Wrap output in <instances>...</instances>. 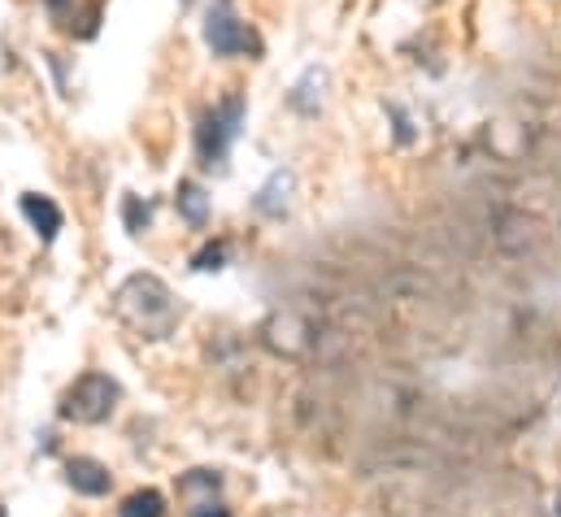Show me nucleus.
Here are the masks:
<instances>
[{"mask_svg": "<svg viewBox=\"0 0 561 517\" xmlns=\"http://www.w3.org/2000/svg\"><path fill=\"white\" fill-rule=\"evenodd\" d=\"M114 318L136 335V340H170L179 326V300L157 274H131L114 291Z\"/></svg>", "mask_w": 561, "mask_h": 517, "instance_id": "f257e3e1", "label": "nucleus"}, {"mask_svg": "<svg viewBox=\"0 0 561 517\" xmlns=\"http://www.w3.org/2000/svg\"><path fill=\"white\" fill-rule=\"evenodd\" d=\"M322 88H327V74H322V70H309V74L296 83V92H291V110L318 114V110H322Z\"/></svg>", "mask_w": 561, "mask_h": 517, "instance_id": "9b49d317", "label": "nucleus"}, {"mask_svg": "<svg viewBox=\"0 0 561 517\" xmlns=\"http://www.w3.org/2000/svg\"><path fill=\"white\" fill-rule=\"evenodd\" d=\"M144 227H148V205L127 196V231H144Z\"/></svg>", "mask_w": 561, "mask_h": 517, "instance_id": "4468645a", "label": "nucleus"}, {"mask_svg": "<svg viewBox=\"0 0 561 517\" xmlns=\"http://www.w3.org/2000/svg\"><path fill=\"white\" fill-rule=\"evenodd\" d=\"M240 123H244V101H240V96H227L218 110H209V114L201 118L196 148H201V161H205V165H222V161H227V148L236 143Z\"/></svg>", "mask_w": 561, "mask_h": 517, "instance_id": "39448f33", "label": "nucleus"}, {"mask_svg": "<svg viewBox=\"0 0 561 517\" xmlns=\"http://www.w3.org/2000/svg\"><path fill=\"white\" fill-rule=\"evenodd\" d=\"M291 174L287 170H275L271 174V183L257 192V214H266V218H283L287 214V205H291Z\"/></svg>", "mask_w": 561, "mask_h": 517, "instance_id": "9d476101", "label": "nucleus"}, {"mask_svg": "<svg viewBox=\"0 0 561 517\" xmlns=\"http://www.w3.org/2000/svg\"><path fill=\"white\" fill-rule=\"evenodd\" d=\"M118 517H165V496L152 492V487H148V492H136V496L123 501Z\"/></svg>", "mask_w": 561, "mask_h": 517, "instance_id": "f8f14e48", "label": "nucleus"}, {"mask_svg": "<svg viewBox=\"0 0 561 517\" xmlns=\"http://www.w3.org/2000/svg\"><path fill=\"white\" fill-rule=\"evenodd\" d=\"M205 44L214 48V57H262L257 31L249 22H240L227 0H214V9L205 18Z\"/></svg>", "mask_w": 561, "mask_h": 517, "instance_id": "20e7f679", "label": "nucleus"}, {"mask_svg": "<svg viewBox=\"0 0 561 517\" xmlns=\"http://www.w3.org/2000/svg\"><path fill=\"white\" fill-rule=\"evenodd\" d=\"M179 501L187 517H231L222 501V474L218 470H187L179 479Z\"/></svg>", "mask_w": 561, "mask_h": 517, "instance_id": "423d86ee", "label": "nucleus"}, {"mask_svg": "<svg viewBox=\"0 0 561 517\" xmlns=\"http://www.w3.org/2000/svg\"><path fill=\"white\" fill-rule=\"evenodd\" d=\"M227 257H231V244H222V240H218V244H205V249L192 257V269H205V274H209V269H222Z\"/></svg>", "mask_w": 561, "mask_h": 517, "instance_id": "ddd939ff", "label": "nucleus"}, {"mask_svg": "<svg viewBox=\"0 0 561 517\" xmlns=\"http://www.w3.org/2000/svg\"><path fill=\"white\" fill-rule=\"evenodd\" d=\"M118 383L110 379V375H83V379H75V388L61 395V417L66 422H79V426H101V422H110V413L118 409Z\"/></svg>", "mask_w": 561, "mask_h": 517, "instance_id": "f03ea898", "label": "nucleus"}, {"mask_svg": "<svg viewBox=\"0 0 561 517\" xmlns=\"http://www.w3.org/2000/svg\"><path fill=\"white\" fill-rule=\"evenodd\" d=\"M66 483H70L79 496H105L110 483H114V474H110L101 461H92V457H75V461L66 466Z\"/></svg>", "mask_w": 561, "mask_h": 517, "instance_id": "0eeeda50", "label": "nucleus"}, {"mask_svg": "<svg viewBox=\"0 0 561 517\" xmlns=\"http://www.w3.org/2000/svg\"><path fill=\"white\" fill-rule=\"evenodd\" d=\"M174 205H179V214H183V222L187 227H205L209 222V196H205V187L201 183H192V179H183L179 183V192H174Z\"/></svg>", "mask_w": 561, "mask_h": 517, "instance_id": "1a4fd4ad", "label": "nucleus"}, {"mask_svg": "<svg viewBox=\"0 0 561 517\" xmlns=\"http://www.w3.org/2000/svg\"><path fill=\"white\" fill-rule=\"evenodd\" d=\"M22 214H26V222L39 231V240H57V231H61V209H57L48 196L26 192V196H22Z\"/></svg>", "mask_w": 561, "mask_h": 517, "instance_id": "6e6552de", "label": "nucleus"}, {"mask_svg": "<svg viewBox=\"0 0 561 517\" xmlns=\"http://www.w3.org/2000/svg\"><path fill=\"white\" fill-rule=\"evenodd\" d=\"M558 514H561V496H558Z\"/></svg>", "mask_w": 561, "mask_h": 517, "instance_id": "2eb2a0df", "label": "nucleus"}, {"mask_svg": "<svg viewBox=\"0 0 561 517\" xmlns=\"http://www.w3.org/2000/svg\"><path fill=\"white\" fill-rule=\"evenodd\" d=\"M313 340H318V326H313V318L305 313V309H296V305H287V309H275L266 322H262V344L275 353V357H309V348H313Z\"/></svg>", "mask_w": 561, "mask_h": 517, "instance_id": "7ed1b4c3", "label": "nucleus"}]
</instances>
